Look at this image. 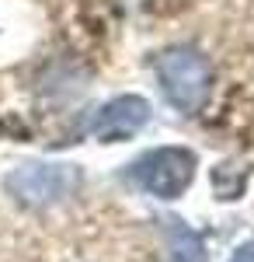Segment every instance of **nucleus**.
<instances>
[{"label": "nucleus", "instance_id": "obj_1", "mask_svg": "<svg viewBox=\"0 0 254 262\" xmlns=\"http://www.w3.org/2000/svg\"><path fill=\"white\" fill-rule=\"evenodd\" d=\"M157 84L177 112L195 116L213 91V67L195 46H171L154 60Z\"/></svg>", "mask_w": 254, "mask_h": 262}, {"label": "nucleus", "instance_id": "obj_3", "mask_svg": "<svg viewBox=\"0 0 254 262\" xmlns=\"http://www.w3.org/2000/svg\"><path fill=\"white\" fill-rule=\"evenodd\" d=\"M198 158L188 147H154L133 164V179L157 200H177L195 179Z\"/></svg>", "mask_w": 254, "mask_h": 262}, {"label": "nucleus", "instance_id": "obj_2", "mask_svg": "<svg viewBox=\"0 0 254 262\" xmlns=\"http://www.w3.org/2000/svg\"><path fill=\"white\" fill-rule=\"evenodd\" d=\"M80 175L77 164L66 161H32L14 168L7 179H4V189L7 196H14L21 206H32V210H42V206H56V203L70 200L80 189Z\"/></svg>", "mask_w": 254, "mask_h": 262}, {"label": "nucleus", "instance_id": "obj_4", "mask_svg": "<svg viewBox=\"0 0 254 262\" xmlns=\"http://www.w3.org/2000/svg\"><path fill=\"white\" fill-rule=\"evenodd\" d=\"M150 119H154V108H150L146 98H139V95H118V98L105 101L94 112V119L87 122V129L101 143H118V140H133L143 126H150Z\"/></svg>", "mask_w": 254, "mask_h": 262}, {"label": "nucleus", "instance_id": "obj_6", "mask_svg": "<svg viewBox=\"0 0 254 262\" xmlns=\"http://www.w3.org/2000/svg\"><path fill=\"white\" fill-rule=\"evenodd\" d=\"M230 262H254V242H244L234 252V259H230Z\"/></svg>", "mask_w": 254, "mask_h": 262}, {"label": "nucleus", "instance_id": "obj_5", "mask_svg": "<svg viewBox=\"0 0 254 262\" xmlns=\"http://www.w3.org/2000/svg\"><path fill=\"white\" fill-rule=\"evenodd\" d=\"M164 231H167L171 262H206V245L185 221L171 217V221H164Z\"/></svg>", "mask_w": 254, "mask_h": 262}]
</instances>
